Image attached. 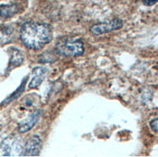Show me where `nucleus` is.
<instances>
[{"instance_id": "f8f14e48", "label": "nucleus", "mask_w": 158, "mask_h": 157, "mask_svg": "<svg viewBox=\"0 0 158 157\" xmlns=\"http://www.w3.org/2000/svg\"><path fill=\"white\" fill-rule=\"evenodd\" d=\"M149 127L153 132L158 133V117L152 119V121L149 122Z\"/></svg>"}, {"instance_id": "423d86ee", "label": "nucleus", "mask_w": 158, "mask_h": 157, "mask_svg": "<svg viewBox=\"0 0 158 157\" xmlns=\"http://www.w3.org/2000/svg\"><path fill=\"white\" fill-rule=\"evenodd\" d=\"M41 115H42V110L38 109V110L34 111L32 114H30L28 117H26L23 121H20L18 125V132L20 134H23L30 131V130L36 125V123L40 119Z\"/></svg>"}, {"instance_id": "39448f33", "label": "nucleus", "mask_w": 158, "mask_h": 157, "mask_svg": "<svg viewBox=\"0 0 158 157\" xmlns=\"http://www.w3.org/2000/svg\"><path fill=\"white\" fill-rule=\"evenodd\" d=\"M42 148V139L39 135H33L24 145L23 156H38Z\"/></svg>"}, {"instance_id": "f257e3e1", "label": "nucleus", "mask_w": 158, "mask_h": 157, "mask_svg": "<svg viewBox=\"0 0 158 157\" xmlns=\"http://www.w3.org/2000/svg\"><path fill=\"white\" fill-rule=\"evenodd\" d=\"M19 37L28 49L39 50L52 41V27L45 23L27 22L20 27Z\"/></svg>"}, {"instance_id": "9d476101", "label": "nucleus", "mask_w": 158, "mask_h": 157, "mask_svg": "<svg viewBox=\"0 0 158 157\" xmlns=\"http://www.w3.org/2000/svg\"><path fill=\"white\" fill-rule=\"evenodd\" d=\"M14 29L10 25L0 26V45L8 44L13 40Z\"/></svg>"}, {"instance_id": "6e6552de", "label": "nucleus", "mask_w": 158, "mask_h": 157, "mask_svg": "<svg viewBox=\"0 0 158 157\" xmlns=\"http://www.w3.org/2000/svg\"><path fill=\"white\" fill-rule=\"evenodd\" d=\"M9 53H10V60H9V64H8V67H7V70L11 71L14 68H16L18 66H19L23 63V54L18 48L15 47H11L9 48Z\"/></svg>"}, {"instance_id": "ddd939ff", "label": "nucleus", "mask_w": 158, "mask_h": 157, "mask_svg": "<svg viewBox=\"0 0 158 157\" xmlns=\"http://www.w3.org/2000/svg\"><path fill=\"white\" fill-rule=\"evenodd\" d=\"M143 2L146 6H152V5H154L155 3L158 2V0H143Z\"/></svg>"}, {"instance_id": "20e7f679", "label": "nucleus", "mask_w": 158, "mask_h": 157, "mask_svg": "<svg viewBox=\"0 0 158 157\" xmlns=\"http://www.w3.org/2000/svg\"><path fill=\"white\" fill-rule=\"evenodd\" d=\"M123 25V22L120 19H112L110 20H107V22H103L100 24H96L93 25L90 27V32L95 36H98V35H102L104 33H108V32H111L116 29H121Z\"/></svg>"}, {"instance_id": "0eeeda50", "label": "nucleus", "mask_w": 158, "mask_h": 157, "mask_svg": "<svg viewBox=\"0 0 158 157\" xmlns=\"http://www.w3.org/2000/svg\"><path fill=\"white\" fill-rule=\"evenodd\" d=\"M47 73H48V68H46L44 66L34 67L32 70V76H31V80L28 84V88L29 89L38 88L44 81Z\"/></svg>"}, {"instance_id": "9b49d317", "label": "nucleus", "mask_w": 158, "mask_h": 157, "mask_svg": "<svg viewBox=\"0 0 158 157\" xmlns=\"http://www.w3.org/2000/svg\"><path fill=\"white\" fill-rule=\"evenodd\" d=\"M25 82H26V78H23V82H22V84H20V86L18 88V90H17L16 92H14V94H12L8 99H6V100H5L6 101L2 102V105H4V104H8V102L12 101L14 99L18 98V96H19L20 93L23 92V90H24V84H25Z\"/></svg>"}, {"instance_id": "f03ea898", "label": "nucleus", "mask_w": 158, "mask_h": 157, "mask_svg": "<svg viewBox=\"0 0 158 157\" xmlns=\"http://www.w3.org/2000/svg\"><path fill=\"white\" fill-rule=\"evenodd\" d=\"M56 51L61 56L79 57L85 52V43L80 37L63 38L56 43Z\"/></svg>"}, {"instance_id": "7ed1b4c3", "label": "nucleus", "mask_w": 158, "mask_h": 157, "mask_svg": "<svg viewBox=\"0 0 158 157\" xmlns=\"http://www.w3.org/2000/svg\"><path fill=\"white\" fill-rule=\"evenodd\" d=\"M23 142L19 136H9L0 143V156H23Z\"/></svg>"}, {"instance_id": "1a4fd4ad", "label": "nucleus", "mask_w": 158, "mask_h": 157, "mask_svg": "<svg viewBox=\"0 0 158 157\" xmlns=\"http://www.w3.org/2000/svg\"><path fill=\"white\" fill-rule=\"evenodd\" d=\"M20 10V6L17 2L0 5V19L5 20L15 16Z\"/></svg>"}]
</instances>
